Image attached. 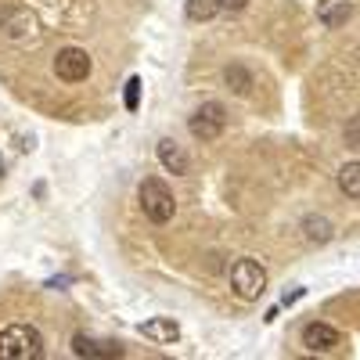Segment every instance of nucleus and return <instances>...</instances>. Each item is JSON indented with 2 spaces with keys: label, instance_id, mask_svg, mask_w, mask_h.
Instances as JSON below:
<instances>
[{
  "label": "nucleus",
  "instance_id": "obj_2",
  "mask_svg": "<svg viewBox=\"0 0 360 360\" xmlns=\"http://www.w3.org/2000/svg\"><path fill=\"white\" fill-rule=\"evenodd\" d=\"M137 198H141L144 217L152 220V224H169V220H173V213H176V198H173V191L162 184L159 176H148V180H141Z\"/></svg>",
  "mask_w": 360,
  "mask_h": 360
},
{
  "label": "nucleus",
  "instance_id": "obj_4",
  "mask_svg": "<svg viewBox=\"0 0 360 360\" xmlns=\"http://www.w3.org/2000/svg\"><path fill=\"white\" fill-rule=\"evenodd\" d=\"M231 288L242 295V299H259L263 295V288H266V270H263V263H256V259H238L234 266H231Z\"/></svg>",
  "mask_w": 360,
  "mask_h": 360
},
{
  "label": "nucleus",
  "instance_id": "obj_7",
  "mask_svg": "<svg viewBox=\"0 0 360 360\" xmlns=\"http://www.w3.org/2000/svg\"><path fill=\"white\" fill-rule=\"evenodd\" d=\"M0 33H4L8 40H29L37 33V18L29 15V11H22V8H8L4 15H0Z\"/></svg>",
  "mask_w": 360,
  "mask_h": 360
},
{
  "label": "nucleus",
  "instance_id": "obj_12",
  "mask_svg": "<svg viewBox=\"0 0 360 360\" xmlns=\"http://www.w3.org/2000/svg\"><path fill=\"white\" fill-rule=\"evenodd\" d=\"M303 238L310 245H328L335 238V227H332V220H324V217H303Z\"/></svg>",
  "mask_w": 360,
  "mask_h": 360
},
{
  "label": "nucleus",
  "instance_id": "obj_5",
  "mask_svg": "<svg viewBox=\"0 0 360 360\" xmlns=\"http://www.w3.org/2000/svg\"><path fill=\"white\" fill-rule=\"evenodd\" d=\"M54 76L62 83H83L90 76V54L83 47H62L54 54Z\"/></svg>",
  "mask_w": 360,
  "mask_h": 360
},
{
  "label": "nucleus",
  "instance_id": "obj_17",
  "mask_svg": "<svg viewBox=\"0 0 360 360\" xmlns=\"http://www.w3.org/2000/svg\"><path fill=\"white\" fill-rule=\"evenodd\" d=\"M137 101H141V79L134 76V79L127 83V108H130V112H137Z\"/></svg>",
  "mask_w": 360,
  "mask_h": 360
},
{
  "label": "nucleus",
  "instance_id": "obj_1",
  "mask_svg": "<svg viewBox=\"0 0 360 360\" xmlns=\"http://www.w3.org/2000/svg\"><path fill=\"white\" fill-rule=\"evenodd\" d=\"M0 356L4 360H37L44 356V335L33 324H8L0 332Z\"/></svg>",
  "mask_w": 360,
  "mask_h": 360
},
{
  "label": "nucleus",
  "instance_id": "obj_15",
  "mask_svg": "<svg viewBox=\"0 0 360 360\" xmlns=\"http://www.w3.org/2000/svg\"><path fill=\"white\" fill-rule=\"evenodd\" d=\"M339 188H342L353 202H360V162H346V166L339 169Z\"/></svg>",
  "mask_w": 360,
  "mask_h": 360
},
{
  "label": "nucleus",
  "instance_id": "obj_8",
  "mask_svg": "<svg viewBox=\"0 0 360 360\" xmlns=\"http://www.w3.org/2000/svg\"><path fill=\"white\" fill-rule=\"evenodd\" d=\"M155 152H159V162H162V169H166V173H173V176H184V173L191 169V159H188V152H184V148H180L173 137H162Z\"/></svg>",
  "mask_w": 360,
  "mask_h": 360
},
{
  "label": "nucleus",
  "instance_id": "obj_6",
  "mask_svg": "<svg viewBox=\"0 0 360 360\" xmlns=\"http://www.w3.org/2000/svg\"><path fill=\"white\" fill-rule=\"evenodd\" d=\"M339 342H342V335L335 332L332 324H324V321H310V324L303 328V346H307L310 353H332Z\"/></svg>",
  "mask_w": 360,
  "mask_h": 360
},
{
  "label": "nucleus",
  "instance_id": "obj_9",
  "mask_svg": "<svg viewBox=\"0 0 360 360\" xmlns=\"http://www.w3.org/2000/svg\"><path fill=\"white\" fill-rule=\"evenodd\" d=\"M349 15H353L349 0H321V4H317V22L324 29H342L349 22Z\"/></svg>",
  "mask_w": 360,
  "mask_h": 360
},
{
  "label": "nucleus",
  "instance_id": "obj_14",
  "mask_svg": "<svg viewBox=\"0 0 360 360\" xmlns=\"http://www.w3.org/2000/svg\"><path fill=\"white\" fill-rule=\"evenodd\" d=\"M224 11V0H188V22H213Z\"/></svg>",
  "mask_w": 360,
  "mask_h": 360
},
{
  "label": "nucleus",
  "instance_id": "obj_11",
  "mask_svg": "<svg viewBox=\"0 0 360 360\" xmlns=\"http://www.w3.org/2000/svg\"><path fill=\"white\" fill-rule=\"evenodd\" d=\"M72 353L76 356H123L115 342H98V339H86V335H72Z\"/></svg>",
  "mask_w": 360,
  "mask_h": 360
},
{
  "label": "nucleus",
  "instance_id": "obj_18",
  "mask_svg": "<svg viewBox=\"0 0 360 360\" xmlns=\"http://www.w3.org/2000/svg\"><path fill=\"white\" fill-rule=\"evenodd\" d=\"M245 8H249V0H224V11H231V15L245 11Z\"/></svg>",
  "mask_w": 360,
  "mask_h": 360
},
{
  "label": "nucleus",
  "instance_id": "obj_13",
  "mask_svg": "<svg viewBox=\"0 0 360 360\" xmlns=\"http://www.w3.org/2000/svg\"><path fill=\"white\" fill-rule=\"evenodd\" d=\"M224 83L234 90L238 98H249L252 86H256V79H252V72H249L245 65H227V69H224Z\"/></svg>",
  "mask_w": 360,
  "mask_h": 360
},
{
  "label": "nucleus",
  "instance_id": "obj_3",
  "mask_svg": "<svg viewBox=\"0 0 360 360\" xmlns=\"http://www.w3.org/2000/svg\"><path fill=\"white\" fill-rule=\"evenodd\" d=\"M224 127H227V108H224L220 101H202V105L191 112V119H188L191 137L202 141V144L217 141V137L224 134Z\"/></svg>",
  "mask_w": 360,
  "mask_h": 360
},
{
  "label": "nucleus",
  "instance_id": "obj_16",
  "mask_svg": "<svg viewBox=\"0 0 360 360\" xmlns=\"http://www.w3.org/2000/svg\"><path fill=\"white\" fill-rule=\"evenodd\" d=\"M342 137H346V144H349V148H356V152H360V115H349V119H346Z\"/></svg>",
  "mask_w": 360,
  "mask_h": 360
},
{
  "label": "nucleus",
  "instance_id": "obj_10",
  "mask_svg": "<svg viewBox=\"0 0 360 360\" xmlns=\"http://www.w3.org/2000/svg\"><path fill=\"white\" fill-rule=\"evenodd\" d=\"M141 335L144 339H155V342H176L180 339V328L173 317H152L148 324H141Z\"/></svg>",
  "mask_w": 360,
  "mask_h": 360
}]
</instances>
